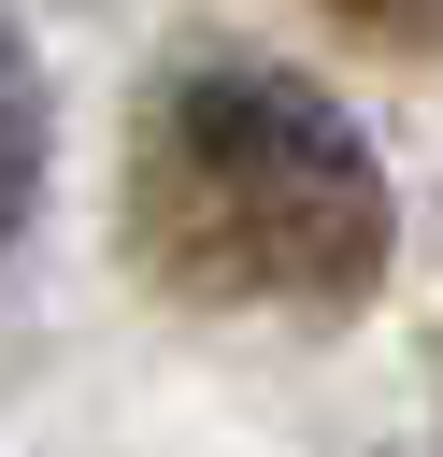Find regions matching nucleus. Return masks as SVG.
Segmentation results:
<instances>
[{"label":"nucleus","instance_id":"obj_1","mask_svg":"<svg viewBox=\"0 0 443 457\" xmlns=\"http://www.w3.org/2000/svg\"><path fill=\"white\" fill-rule=\"evenodd\" d=\"M129 243L214 314H343L386 271V157L286 57H171L129 114Z\"/></svg>","mask_w":443,"mask_h":457},{"label":"nucleus","instance_id":"obj_2","mask_svg":"<svg viewBox=\"0 0 443 457\" xmlns=\"http://www.w3.org/2000/svg\"><path fill=\"white\" fill-rule=\"evenodd\" d=\"M29 186H43V71H29V29L0 14V243L29 228Z\"/></svg>","mask_w":443,"mask_h":457},{"label":"nucleus","instance_id":"obj_3","mask_svg":"<svg viewBox=\"0 0 443 457\" xmlns=\"http://www.w3.org/2000/svg\"><path fill=\"white\" fill-rule=\"evenodd\" d=\"M357 43H443V0H329Z\"/></svg>","mask_w":443,"mask_h":457}]
</instances>
